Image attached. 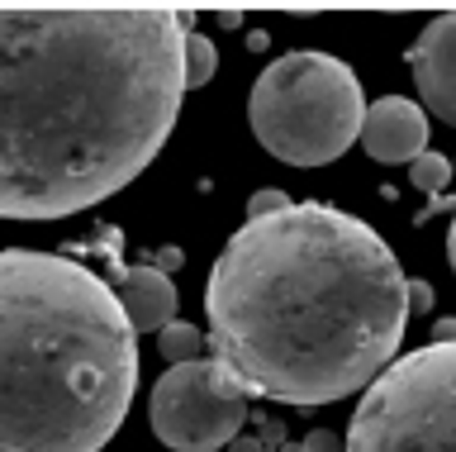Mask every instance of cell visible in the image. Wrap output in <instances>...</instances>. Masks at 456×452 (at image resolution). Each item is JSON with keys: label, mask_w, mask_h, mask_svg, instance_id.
<instances>
[{"label": "cell", "mask_w": 456, "mask_h": 452, "mask_svg": "<svg viewBox=\"0 0 456 452\" xmlns=\"http://www.w3.org/2000/svg\"><path fill=\"white\" fill-rule=\"evenodd\" d=\"M185 34L176 5H0V219L81 215L148 172Z\"/></svg>", "instance_id": "cell-1"}, {"label": "cell", "mask_w": 456, "mask_h": 452, "mask_svg": "<svg viewBox=\"0 0 456 452\" xmlns=\"http://www.w3.org/2000/svg\"><path fill=\"white\" fill-rule=\"evenodd\" d=\"M209 348L248 395L333 405L395 362L409 324V276L366 219L299 201L248 219L205 286Z\"/></svg>", "instance_id": "cell-2"}, {"label": "cell", "mask_w": 456, "mask_h": 452, "mask_svg": "<svg viewBox=\"0 0 456 452\" xmlns=\"http://www.w3.org/2000/svg\"><path fill=\"white\" fill-rule=\"evenodd\" d=\"M134 390L119 291L62 252H0V452H100Z\"/></svg>", "instance_id": "cell-3"}, {"label": "cell", "mask_w": 456, "mask_h": 452, "mask_svg": "<svg viewBox=\"0 0 456 452\" xmlns=\"http://www.w3.org/2000/svg\"><path fill=\"white\" fill-rule=\"evenodd\" d=\"M366 95L362 81L333 53H285L256 72L248 95V124L276 162L328 167L362 138Z\"/></svg>", "instance_id": "cell-4"}, {"label": "cell", "mask_w": 456, "mask_h": 452, "mask_svg": "<svg viewBox=\"0 0 456 452\" xmlns=\"http://www.w3.org/2000/svg\"><path fill=\"white\" fill-rule=\"evenodd\" d=\"M342 452H456V343L385 366L356 400Z\"/></svg>", "instance_id": "cell-5"}, {"label": "cell", "mask_w": 456, "mask_h": 452, "mask_svg": "<svg viewBox=\"0 0 456 452\" xmlns=\"http://www.w3.org/2000/svg\"><path fill=\"white\" fill-rule=\"evenodd\" d=\"M148 419L157 443L171 452H219L242 433L248 423V390L238 386V376L224 362L200 357L157 381Z\"/></svg>", "instance_id": "cell-6"}, {"label": "cell", "mask_w": 456, "mask_h": 452, "mask_svg": "<svg viewBox=\"0 0 456 452\" xmlns=\"http://www.w3.org/2000/svg\"><path fill=\"white\" fill-rule=\"evenodd\" d=\"M409 72L419 81L423 110L456 129V10L437 15L409 48Z\"/></svg>", "instance_id": "cell-7"}, {"label": "cell", "mask_w": 456, "mask_h": 452, "mask_svg": "<svg viewBox=\"0 0 456 452\" xmlns=\"http://www.w3.org/2000/svg\"><path fill=\"white\" fill-rule=\"evenodd\" d=\"M362 148L376 162H413L428 152V115L409 95H380L366 105L362 119Z\"/></svg>", "instance_id": "cell-8"}, {"label": "cell", "mask_w": 456, "mask_h": 452, "mask_svg": "<svg viewBox=\"0 0 456 452\" xmlns=\"http://www.w3.org/2000/svg\"><path fill=\"white\" fill-rule=\"evenodd\" d=\"M119 305L128 324H134V333H162L171 319H176V286H171L167 272H157L152 262L142 267H128L119 276Z\"/></svg>", "instance_id": "cell-9"}, {"label": "cell", "mask_w": 456, "mask_h": 452, "mask_svg": "<svg viewBox=\"0 0 456 452\" xmlns=\"http://www.w3.org/2000/svg\"><path fill=\"white\" fill-rule=\"evenodd\" d=\"M209 338L195 329V324H185V319H171L162 333H157V348H162V357L171 366H185V362H200V352H205Z\"/></svg>", "instance_id": "cell-10"}, {"label": "cell", "mask_w": 456, "mask_h": 452, "mask_svg": "<svg viewBox=\"0 0 456 452\" xmlns=\"http://www.w3.org/2000/svg\"><path fill=\"white\" fill-rule=\"evenodd\" d=\"M214 72H219V53H214V44L205 34H185V91H200L209 86Z\"/></svg>", "instance_id": "cell-11"}, {"label": "cell", "mask_w": 456, "mask_h": 452, "mask_svg": "<svg viewBox=\"0 0 456 452\" xmlns=\"http://www.w3.org/2000/svg\"><path fill=\"white\" fill-rule=\"evenodd\" d=\"M409 181L428 195H437L442 186L452 181V158H442V152H423V158L409 162Z\"/></svg>", "instance_id": "cell-12"}, {"label": "cell", "mask_w": 456, "mask_h": 452, "mask_svg": "<svg viewBox=\"0 0 456 452\" xmlns=\"http://www.w3.org/2000/svg\"><path fill=\"white\" fill-rule=\"evenodd\" d=\"M295 201L285 191L276 186H266V191H252V201H248V219H271V215H281V210H290Z\"/></svg>", "instance_id": "cell-13"}, {"label": "cell", "mask_w": 456, "mask_h": 452, "mask_svg": "<svg viewBox=\"0 0 456 452\" xmlns=\"http://www.w3.org/2000/svg\"><path fill=\"white\" fill-rule=\"evenodd\" d=\"M305 452H342V438H338L333 429H314V433L305 438Z\"/></svg>", "instance_id": "cell-14"}, {"label": "cell", "mask_w": 456, "mask_h": 452, "mask_svg": "<svg viewBox=\"0 0 456 452\" xmlns=\"http://www.w3.org/2000/svg\"><path fill=\"white\" fill-rule=\"evenodd\" d=\"M409 309H433V286L428 281H409Z\"/></svg>", "instance_id": "cell-15"}, {"label": "cell", "mask_w": 456, "mask_h": 452, "mask_svg": "<svg viewBox=\"0 0 456 452\" xmlns=\"http://www.w3.org/2000/svg\"><path fill=\"white\" fill-rule=\"evenodd\" d=\"M152 267H157V272H176V267H181V248H157Z\"/></svg>", "instance_id": "cell-16"}, {"label": "cell", "mask_w": 456, "mask_h": 452, "mask_svg": "<svg viewBox=\"0 0 456 452\" xmlns=\"http://www.w3.org/2000/svg\"><path fill=\"white\" fill-rule=\"evenodd\" d=\"M433 343H456V319L452 315L433 324Z\"/></svg>", "instance_id": "cell-17"}, {"label": "cell", "mask_w": 456, "mask_h": 452, "mask_svg": "<svg viewBox=\"0 0 456 452\" xmlns=\"http://www.w3.org/2000/svg\"><path fill=\"white\" fill-rule=\"evenodd\" d=\"M228 452H262V443H256V438H233V443H228Z\"/></svg>", "instance_id": "cell-18"}, {"label": "cell", "mask_w": 456, "mask_h": 452, "mask_svg": "<svg viewBox=\"0 0 456 452\" xmlns=\"http://www.w3.org/2000/svg\"><path fill=\"white\" fill-rule=\"evenodd\" d=\"M447 262H452V272H456V215H452V229H447Z\"/></svg>", "instance_id": "cell-19"}, {"label": "cell", "mask_w": 456, "mask_h": 452, "mask_svg": "<svg viewBox=\"0 0 456 452\" xmlns=\"http://www.w3.org/2000/svg\"><path fill=\"white\" fill-rule=\"evenodd\" d=\"M219 24H224V29H233V24H242V15H238V10H219Z\"/></svg>", "instance_id": "cell-20"}, {"label": "cell", "mask_w": 456, "mask_h": 452, "mask_svg": "<svg viewBox=\"0 0 456 452\" xmlns=\"http://www.w3.org/2000/svg\"><path fill=\"white\" fill-rule=\"evenodd\" d=\"M452 172H456V162H452Z\"/></svg>", "instance_id": "cell-21"}]
</instances>
